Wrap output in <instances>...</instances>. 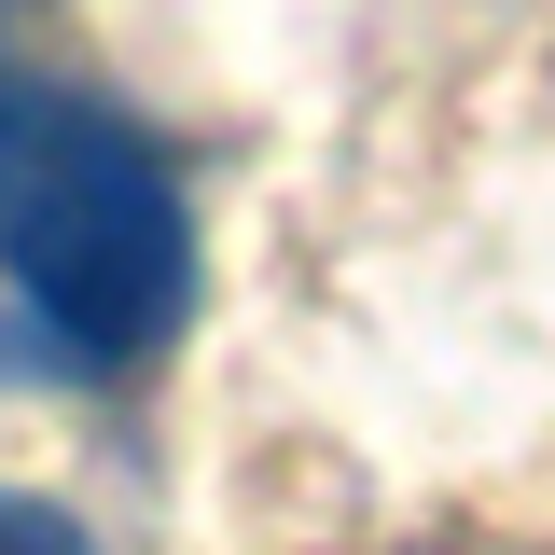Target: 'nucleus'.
<instances>
[{
  "label": "nucleus",
  "instance_id": "obj_1",
  "mask_svg": "<svg viewBox=\"0 0 555 555\" xmlns=\"http://www.w3.org/2000/svg\"><path fill=\"white\" fill-rule=\"evenodd\" d=\"M0 278L69 361H153L195 320V208L139 112L0 69Z\"/></svg>",
  "mask_w": 555,
  "mask_h": 555
},
{
  "label": "nucleus",
  "instance_id": "obj_2",
  "mask_svg": "<svg viewBox=\"0 0 555 555\" xmlns=\"http://www.w3.org/2000/svg\"><path fill=\"white\" fill-rule=\"evenodd\" d=\"M0 555H112L69 500H42V486H0Z\"/></svg>",
  "mask_w": 555,
  "mask_h": 555
}]
</instances>
